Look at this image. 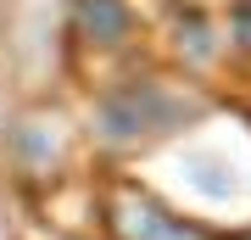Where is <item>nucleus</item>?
<instances>
[{"label":"nucleus","mask_w":251,"mask_h":240,"mask_svg":"<svg viewBox=\"0 0 251 240\" xmlns=\"http://www.w3.org/2000/svg\"><path fill=\"white\" fill-rule=\"evenodd\" d=\"M112 223H117V240H212L201 223H190L184 213L162 207L145 190H123L112 201Z\"/></svg>","instance_id":"obj_2"},{"label":"nucleus","mask_w":251,"mask_h":240,"mask_svg":"<svg viewBox=\"0 0 251 240\" xmlns=\"http://www.w3.org/2000/svg\"><path fill=\"white\" fill-rule=\"evenodd\" d=\"M229 34H234V45H246V51H251V0H240V6H234Z\"/></svg>","instance_id":"obj_4"},{"label":"nucleus","mask_w":251,"mask_h":240,"mask_svg":"<svg viewBox=\"0 0 251 240\" xmlns=\"http://www.w3.org/2000/svg\"><path fill=\"white\" fill-rule=\"evenodd\" d=\"M179 117H190V101H179L173 89H162L151 79L145 84L134 79V84L112 89V95L95 107V129H100V140H112V145H134V140L168 134Z\"/></svg>","instance_id":"obj_1"},{"label":"nucleus","mask_w":251,"mask_h":240,"mask_svg":"<svg viewBox=\"0 0 251 240\" xmlns=\"http://www.w3.org/2000/svg\"><path fill=\"white\" fill-rule=\"evenodd\" d=\"M78 28L90 39L112 45V39L128 34V6H123V0H78Z\"/></svg>","instance_id":"obj_3"}]
</instances>
